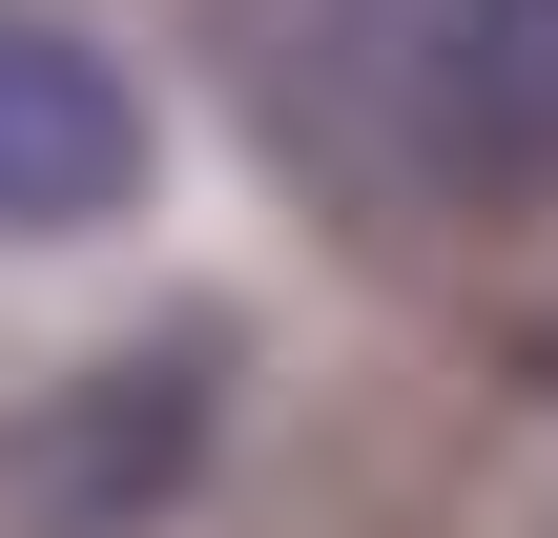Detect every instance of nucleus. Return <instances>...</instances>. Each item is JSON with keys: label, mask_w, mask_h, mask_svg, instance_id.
I'll list each match as a JSON object with an SVG mask.
<instances>
[{"label": "nucleus", "mask_w": 558, "mask_h": 538, "mask_svg": "<svg viewBox=\"0 0 558 538\" xmlns=\"http://www.w3.org/2000/svg\"><path fill=\"white\" fill-rule=\"evenodd\" d=\"M248 124L331 187H558V0H248Z\"/></svg>", "instance_id": "1"}, {"label": "nucleus", "mask_w": 558, "mask_h": 538, "mask_svg": "<svg viewBox=\"0 0 558 538\" xmlns=\"http://www.w3.org/2000/svg\"><path fill=\"white\" fill-rule=\"evenodd\" d=\"M124 187H145V83H124L83 21L0 0V228L41 249V228H104Z\"/></svg>", "instance_id": "2"}]
</instances>
